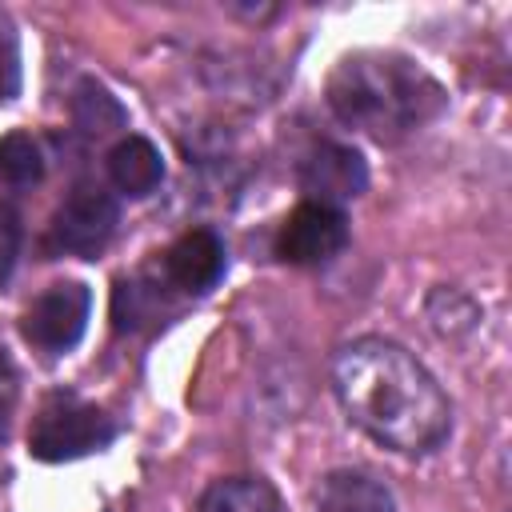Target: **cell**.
<instances>
[{"label":"cell","mask_w":512,"mask_h":512,"mask_svg":"<svg viewBox=\"0 0 512 512\" xmlns=\"http://www.w3.org/2000/svg\"><path fill=\"white\" fill-rule=\"evenodd\" d=\"M332 392L344 416L392 452L424 456L452 432V404L436 376L384 336H360L332 356Z\"/></svg>","instance_id":"6da1fadb"},{"label":"cell","mask_w":512,"mask_h":512,"mask_svg":"<svg viewBox=\"0 0 512 512\" xmlns=\"http://www.w3.org/2000/svg\"><path fill=\"white\" fill-rule=\"evenodd\" d=\"M328 108L356 132L376 140H400L424 124H432L448 92L444 84L400 52H352L344 56L324 84Z\"/></svg>","instance_id":"7a4b0ae2"},{"label":"cell","mask_w":512,"mask_h":512,"mask_svg":"<svg viewBox=\"0 0 512 512\" xmlns=\"http://www.w3.org/2000/svg\"><path fill=\"white\" fill-rule=\"evenodd\" d=\"M112 436H116V424L108 412L80 400L76 392H52L32 416L28 452L44 464H60V460H80L108 448Z\"/></svg>","instance_id":"3957f363"},{"label":"cell","mask_w":512,"mask_h":512,"mask_svg":"<svg viewBox=\"0 0 512 512\" xmlns=\"http://www.w3.org/2000/svg\"><path fill=\"white\" fill-rule=\"evenodd\" d=\"M120 224V204L108 188L100 184H80L72 188V196L56 208L52 216V248L68 252V256H84L92 260L96 252H104V244L112 240Z\"/></svg>","instance_id":"277c9868"},{"label":"cell","mask_w":512,"mask_h":512,"mask_svg":"<svg viewBox=\"0 0 512 512\" xmlns=\"http://www.w3.org/2000/svg\"><path fill=\"white\" fill-rule=\"evenodd\" d=\"M88 312H92V292L80 280L48 284L24 312V336L44 352H68L84 336Z\"/></svg>","instance_id":"5b68a950"},{"label":"cell","mask_w":512,"mask_h":512,"mask_svg":"<svg viewBox=\"0 0 512 512\" xmlns=\"http://www.w3.org/2000/svg\"><path fill=\"white\" fill-rule=\"evenodd\" d=\"M344 244H348V216L340 208H324V204L304 200L280 224L276 256L288 264H324V260L340 256Z\"/></svg>","instance_id":"8992f818"},{"label":"cell","mask_w":512,"mask_h":512,"mask_svg":"<svg viewBox=\"0 0 512 512\" xmlns=\"http://www.w3.org/2000/svg\"><path fill=\"white\" fill-rule=\"evenodd\" d=\"M296 180H300V188L308 192L312 204L340 208L344 200H356L368 188V168H364V156L356 148L324 140L300 160Z\"/></svg>","instance_id":"52a82bcc"},{"label":"cell","mask_w":512,"mask_h":512,"mask_svg":"<svg viewBox=\"0 0 512 512\" xmlns=\"http://www.w3.org/2000/svg\"><path fill=\"white\" fill-rule=\"evenodd\" d=\"M224 268H228V248H224V240L212 228L184 232L168 248V256H164V272H168V280L180 292H208V288H216Z\"/></svg>","instance_id":"ba28073f"},{"label":"cell","mask_w":512,"mask_h":512,"mask_svg":"<svg viewBox=\"0 0 512 512\" xmlns=\"http://www.w3.org/2000/svg\"><path fill=\"white\" fill-rule=\"evenodd\" d=\"M312 500H316V512H396L392 488L380 476L360 468H336L320 476Z\"/></svg>","instance_id":"9c48e42d"},{"label":"cell","mask_w":512,"mask_h":512,"mask_svg":"<svg viewBox=\"0 0 512 512\" xmlns=\"http://www.w3.org/2000/svg\"><path fill=\"white\" fill-rule=\"evenodd\" d=\"M108 176L120 192L128 196H148L156 192V184L164 180V160L160 148L144 136H124L112 152H108Z\"/></svg>","instance_id":"30bf717a"},{"label":"cell","mask_w":512,"mask_h":512,"mask_svg":"<svg viewBox=\"0 0 512 512\" xmlns=\"http://www.w3.org/2000/svg\"><path fill=\"white\" fill-rule=\"evenodd\" d=\"M196 512H284L280 496L260 476H224L200 492Z\"/></svg>","instance_id":"8fae6325"},{"label":"cell","mask_w":512,"mask_h":512,"mask_svg":"<svg viewBox=\"0 0 512 512\" xmlns=\"http://www.w3.org/2000/svg\"><path fill=\"white\" fill-rule=\"evenodd\" d=\"M72 120H76L84 132H92V136H104V132H112V128L124 124V108H120V100H116L108 88H100L96 80H80V88H76V96H72Z\"/></svg>","instance_id":"7c38bea8"},{"label":"cell","mask_w":512,"mask_h":512,"mask_svg":"<svg viewBox=\"0 0 512 512\" xmlns=\"http://www.w3.org/2000/svg\"><path fill=\"white\" fill-rule=\"evenodd\" d=\"M40 172H44L40 144L28 132H8L0 140V180L20 188V184H36Z\"/></svg>","instance_id":"4fadbf2b"},{"label":"cell","mask_w":512,"mask_h":512,"mask_svg":"<svg viewBox=\"0 0 512 512\" xmlns=\"http://www.w3.org/2000/svg\"><path fill=\"white\" fill-rule=\"evenodd\" d=\"M428 300H432V304H444V312L428 308V320H432V328H436L440 336H460V332H468V328L480 320L476 304H472L464 292H456V288H436Z\"/></svg>","instance_id":"5bb4252c"},{"label":"cell","mask_w":512,"mask_h":512,"mask_svg":"<svg viewBox=\"0 0 512 512\" xmlns=\"http://www.w3.org/2000/svg\"><path fill=\"white\" fill-rule=\"evenodd\" d=\"M20 240H24V228H20V212L12 204L0 200V284L12 276L16 268V256H20Z\"/></svg>","instance_id":"9a60e30c"},{"label":"cell","mask_w":512,"mask_h":512,"mask_svg":"<svg viewBox=\"0 0 512 512\" xmlns=\"http://www.w3.org/2000/svg\"><path fill=\"white\" fill-rule=\"evenodd\" d=\"M16 88H20V48H16V32L0 16V100H12Z\"/></svg>","instance_id":"2e32d148"}]
</instances>
